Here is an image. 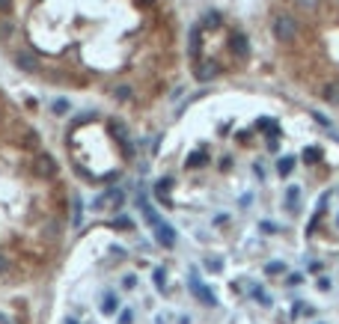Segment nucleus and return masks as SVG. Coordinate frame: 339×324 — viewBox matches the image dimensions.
<instances>
[{
    "instance_id": "24",
    "label": "nucleus",
    "mask_w": 339,
    "mask_h": 324,
    "mask_svg": "<svg viewBox=\"0 0 339 324\" xmlns=\"http://www.w3.org/2000/svg\"><path fill=\"white\" fill-rule=\"evenodd\" d=\"M3 271H9V262H6V256L0 253V274H3Z\"/></svg>"
},
{
    "instance_id": "23",
    "label": "nucleus",
    "mask_w": 339,
    "mask_h": 324,
    "mask_svg": "<svg viewBox=\"0 0 339 324\" xmlns=\"http://www.w3.org/2000/svg\"><path fill=\"white\" fill-rule=\"evenodd\" d=\"M289 202H298V188H289Z\"/></svg>"
},
{
    "instance_id": "22",
    "label": "nucleus",
    "mask_w": 339,
    "mask_h": 324,
    "mask_svg": "<svg viewBox=\"0 0 339 324\" xmlns=\"http://www.w3.org/2000/svg\"><path fill=\"white\" fill-rule=\"evenodd\" d=\"M122 286H125V289H134V286H137V277H131V274H128V277L122 280Z\"/></svg>"
},
{
    "instance_id": "2",
    "label": "nucleus",
    "mask_w": 339,
    "mask_h": 324,
    "mask_svg": "<svg viewBox=\"0 0 339 324\" xmlns=\"http://www.w3.org/2000/svg\"><path fill=\"white\" fill-rule=\"evenodd\" d=\"M271 30H274V39L277 42H292L298 36V21L292 15H277L274 24H271Z\"/></svg>"
},
{
    "instance_id": "3",
    "label": "nucleus",
    "mask_w": 339,
    "mask_h": 324,
    "mask_svg": "<svg viewBox=\"0 0 339 324\" xmlns=\"http://www.w3.org/2000/svg\"><path fill=\"white\" fill-rule=\"evenodd\" d=\"M155 241H158L161 247H176V229H173L170 223H158V226H155Z\"/></svg>"
},
{
    "instance_id": "16",
    "label": "nucleus",
    "mask_w": 339,
    "mask_h": 324,
    "mask_svg": "<svg viewBox=\"0 0 339 324\" xmlns=\"http://www.w3.org/2000/svg\"><path fill=\"white\" fill-rule=\"evenodd\" d=\"M200 164H205V155H203V152H197V155H191V161H188V167H200Z\"/></svg>"
},
{
    "instance_id": "27",
    "label": "nucleus",
    "mask_w": 339,
    "mask_h": 324,
    "mask_svg": "<svg viewBox=\"0 0 339 324\" xmlns=\"http://www.w3.org/2000/svg\"><path fill=\"white\" fill-rule=\"evenodd\" d=\"M66 324H77V322H66Z\"/></svg>"
},
{
    "instance_id": "14",
    "label": "nucleus",
    "mask_w": 339,
    "mask_h": 324,
    "mask_svg": "<svg viewBox=\"0 0 339 324\" xmlns=\"http://www.w3.org/2000/svg\"><path fill=\"white\" fill-rule=\"evenodd\" d=\"M54 113H57V116L68 113V101H66V98H57V101H54Z\"/></svg>"
},
{
    "instance_id": "8",
    "label": "nucleus",
    "mask_w": 339,
    "mask_h": 324,
    "mask_svg": "<svg viewBox=\"0 0 339 324\" xmlns=\"http://www.w3.org/2000/svg\"><path fill=\"white\" fill-rule=\"evenodd\" d=\"M322 98L328 104H339V80H331L328 86H322Z\"/></svg>"
},
{
    "instance_id": "7",
    "label": "nucleus",
    "mask_w": 339,
    "mask_h": 324,
    "mask_svg": "<svg viewBox=\"0 0 339 324\" xmlns=\"http://www.w3.org/2000/svg\"><path fill=\"white\" fill-rule=\"evenodd\" d=\"M194 74H197V80H200V83H208L211 77H217V65H214L211 60H205V63H200V65H197V71H194Z\"/></svg>"
},
{
    "instance_id": "25",
    "label": "nucleus",
    "mask_w": 339,
    "mask_h": 324,
    "mask_svg": "<svg viewBox=\"0 0 339 324\" xmlns=\"http://www.w3.org/2000/svg\"><path fill=\"white\" fill-rule=\"evenodd\" d=\"M298 3H301V6H316L319 0H298Z\"/></svg>"
},
{
    "instance_id": "15",
    "label": "nucleus",
    "mask_w": 339,
    "mask_h": 324,
    "mask_svg": "<svg viewBox=\"0 0 339 324\" xmlns=\"http://www.w3.org/2000/svg\"><path fill=\"white\" fill-rule=\"evenodd\" d=\"M71 211H74V217H71V220H74V226H80V211H83V205H80V196H74V208H71Z\"/></svg>"
},
{
    "instance_id": "26",
    "label": "nucleus",
    "mask_w": 339,
    "mask_h": 324,
    "mask_svg": "<svg viewBox=\"0 0 339 324\" xmlns=\"http://www.w3.org/2000/svg\"><path fill=\"white\" fill-rule=\"evenodd\" d=\"M0 324H9V322H6V316H0Z\"/></svg>"
},
{
    "instance_id": "11",
    "label": "nucleus",
    "mask_w": 339,
    "mask_h": 324,
    "mask_svg": "<svg viewBox=\"0 0 339 324\" xmlns=\"http://www.w3.org/2000/svg\"><path fill=\"white\" fill-rule=\"evenodd\" d=\"M292 170H295V158H280V161H277V173H280V176H289Z\"/></svg>"
},
{
    "instance_id": "9",
    "label": "nucleus",
    "mask_w": 339,
    "mask_h": 324,
    "mask_svg": "<svg viewBox=\"0 0 339 324\" xmlns=\"http://www.w3.org/2000/svg\"><path fill=\"white\" fill-rule=\"evenodd\" d=\"M170 188H173V179H161V182L155 185V196H158V199H164V205H170V199H167Z\"/></svg>"
},
{
    "instance_id": "20",
    "label": "nucleus",
    "mask_w": 339,
    "mask_h": 324,
    "mask_svg": "<svg viewBox=\"0 0 339 324\" xmlns=\"http://www.w3.org/2000/svg\"><path fill=\"white\" fill-rule=\"evenodd\" d=\"M259 229H262V232H277V226H274V223H268V220H262V223H259Z\"/></svg>"
},
{
    "instance_id": "18",
    "label": "nucleus",
    "mask_w": 339,
    "mask_h": 324,
    "mask_svg": "<svg viewBox=\"0 0 339 324\" xmlns=\"http://www.w3.org/2000/svg\"><path fill=\"white\" fill-rule=\"evenodd\" d=\"M134 322V313H131V310H122V313H119V324H131Z\"/></svg>"
},
{
    "instance_id": "12",
    "label": "nucleus",
    "mask_w": 339,
    "mask_h": 324,
    "mask_svg": "<svg viewBox=\"0 0 339 324\" xmlns=\"http://www.w3.org/2000/svg\"><path fill=\"white\" fill-rule=\"evenodd\" d=\"M152 280H155V289H158V292H164V289H167V271H164V268H155Z\"/></svg>"
},
{
    "instance_id": "19",
    "label": "nucleus",
    "mask_w": 339,
    "mask_h": 324,
    "mask_svg": "<svg viewBox=\"0 0 339 324\" xmlns=\"http://www.w3.org/2000/svg\"><path fill=\"white\" fill-rule=\"evenodd\" d=\"M283 271H286L283 262H271V265H268V274H283Z\"/></svg>"
},
{
    "instance_id": "21",
    "label": "nucleus",
    "mask_w": 339,
    "mask_h": 324,
    "mask_svg": "<svg viewBox=\"0 0 339 324\" xmlns=\"http://www.w3.org/2000/svg\"><path fill=\"white\" fill-rule=\"evenodd\" d=\"M205 265H208V268H211V271H220V268H223V262H220V259H208V262H205Z\"/></svg>"
},
{
    "instance_id": "13",
    "label": "nucleus",
    "mask_w": 339,
    "mask_h": 324,
    "mask_svg": "<svg viewBox=\"0 0 339 324\" xmlns=\"http://www.w3.org/2000/svg\"><path fill=\"white\" fill-rule=\"evenodd\" d=\"M220 21H223V18H220L217 12H205V15H203V27H211V30H214V27H220Z\"/></svg>"
},
{
    "instance_id": "17",
    "label": "nucleus",
    "mask_w": 339,
    "mask_h": 324,
    "mask_svg": "<svg viewBox=\"0 0 339 324\" xmlns=\"http://www.w3.org/2000/svg\"><path fill=\"white\" fill-rule=\"evenodd\" d=\"M113 226H119V229H131V220L119 214V217H113Z\"/></svg>"
},
{
    "instance_id": "6",
    "label": "nucleus",
    "mask_w": 339,
    "mask_h": 324,
    "mask_svg": "<svg viewBox=\"0 0 339 324\" xmlns=\"http://www.w3.org/2000/svg\"><path fill=\"white\" fill-rule=\"evenodd\" d=\"M36 173H39V176H48V179L57 176V164H54V158H51L48 152H42V155L36 158Z\"/></svg>"
},
{
    "instance_id": "5",
    "label": "nucleus",
    "mask_w": 339,
    "mask_h": 324,
    "mask_svg": "<svg viewBox=\"0 0 339 324\" xmlns=\"http://www.w3.org/2000/svg\"><path fill=\"white\" fill-rule=\"evenodd\" d=\"M229 48H232V54H235L238 60H247V54H250V42H247V36H241V33H235V36L229 39Z\"/></svg>"
},
{
    "instance_id": "4",
    "label": "nucleus",
    "mask_w": 339,
    "mask_h": 324,
    "mask_svg": "<svg viewBox=\"0 0 339 324\" xmlns=\"http://www.w3.org/2000/svg\"><path fill=\"white\" fill-rule=\"evenodd\" d=\"M191 292H194V295H197V298H200V301H203L205 307H214V304H217L214 292H211V289H205V286H203V283L197 280V274L191 277Z\"/></svg>"
},
{
    "instance_id": "1",
    "label": "nucleus",
    "mask_w": 339,
    "mask_h": 324,
    "mask_svg": "<svg viewBox=\"0 0 339 324\" xmlns=\"http://www.w3.org/2000/svg\"><path fill=\"white\" fill-rule=\"evenodd\" d=\"M158 6L161 0H0V42L33 57V74L98 71L104 57L128 68Z\"/></svg>"
},
{
    "instance_id": "10",
    "label": "nucleus",
    "mask_w": 339,
    "mask_h": 324,
    "mask_svg": "<svg viewBox=\"0 0 339 324\" xmlns=\"http://www.w3.org/2000/svg\"><path fill=\"white\" fill-rule=\"evenodd\" d=\"M119 310V301H116V295H104V304H101V313L104 316H113Z\"/></svg>"
}]
</instances>
